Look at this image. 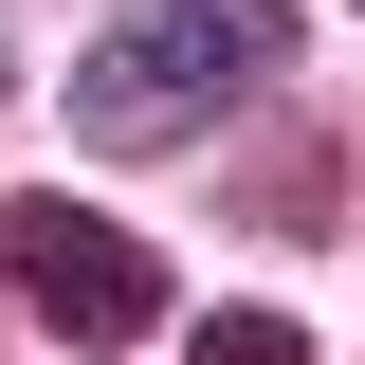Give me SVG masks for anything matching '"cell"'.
<instances>
[{
    "instance_id": "cell-2",
    "label": "cell",
    "mask_w": 365,
    "mask_h": 365,
    "mask_svg": "<svg viewBox=\"0 0 365 365\" xmlns=\"http://www.w3.org/2000/svg\"><path fill=\"white\" fill-rule=\"evenodd\" d=\"M0 292L55 329V347H146L165 329V256L110 220H73V201H0Z\"/></svg>"
},
{
    "instance_id": "cell-3",
    "label": "cell",
    "mask_w": 365,
    "mask_h": 365,
    "mask_svg": "<svg viewBox=\"0 0 365 365\" xmlns=\"http://www.w3.org/2000/svg\"><path fill=\"white\" fill-rule=\"evenodd\" d=\"M182 365H311V329H292V311H201Z\"/></svg>"
},
{
    "instance_id": "cell-1",
    "label": "cell",
    "mask_w": 365,
    "mask_h": 365,
    "mask_svg": "<svg viewBox=\"0 0 365 365\" xmlns=\"http://www.w3.org/2000/svg\"><path fill=\"white\" fill-rule=\"evenodd\" d=\"M274 73H292V0H128L110 37L73 55V146L165 165V146H201L237 91H274Z\"/></svg>"
}]
</instances>
